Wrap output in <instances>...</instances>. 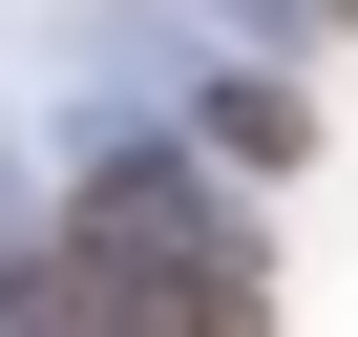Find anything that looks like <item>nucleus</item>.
I'll return each mask as SVG.
<instances>
[{
  "label": "nucleus",
  "instance_id": "obj_3",
  "mask_svg": "<svg viewBox=\"0 0 358 337\" xmlns=\"http://www.w3.org/2000/svg\"><path fill=\"white\" fill-rule=\"evenodd\" d=\"M211 148H232V168H295L316 127H295V85H232V106H211Z\"/></svg>",
  "mask_w": 358,
  "mask_h": 337
},
{
  "label": "nucleus",
  "instance_id": "obj_2",
  "mask_svg": "<svg viewBox=\"0 0 358 337\" xmlns=\"http://www.w3.org/2000/svg\"><path fill=\"white\" fill-rule=\"evenodd\" d=\"M0 337H190V316H169V295H148V274H127V253L64 211L22 274H0Z\"/></svg>",
  "mask_w": 358,
  "mask_h": 337
},
{
  "label": "nucleus",
  "instance_id": "obj_1",
  "mask_svg": "<svg viewBox=\"0 0 358 337\" xmlns=\"http://www.w3.org/2000/svg\"><path fill=\"white\" fill-rule=\"evenodd\" d=\"M85 232L190 316V337H274V274H253V232H232V190L211 168H169V148H106L85 168Z\"/></svg>",
  "mask_w": 358,
  "mask_h": 337
}]
</instances>
